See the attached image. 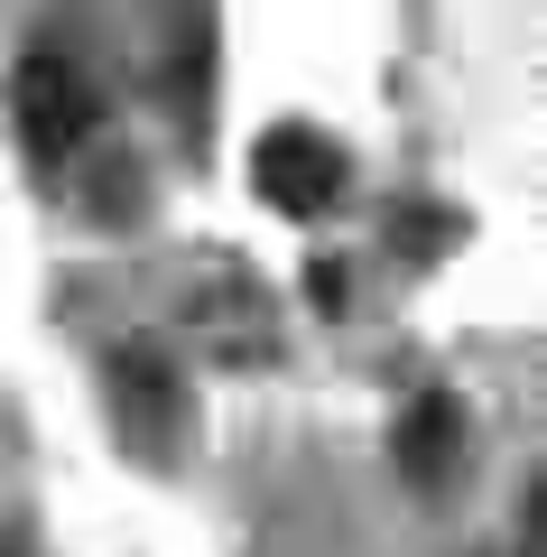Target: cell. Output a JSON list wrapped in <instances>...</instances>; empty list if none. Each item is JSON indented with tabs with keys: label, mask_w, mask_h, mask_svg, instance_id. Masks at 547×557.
I'll return each mask as SVG.
<instances>
[{
	"label": "cell",
	"mask_w": 547,
	"mask_h": 557,
	"mask_svg": "<svg viewBox=\"0 0 547 557\" xmlns=\"http://www.w3.org/2000/svg\"><path fill=\"white\" fill-rule=\"evenodd\" d=\"M10 121H20V139L38 159H75L84 139L102 131V94H94V75H84L65 47H38V57L20 65V84H10Z\"/></svg>",
	"instance_id": "cell-1"
},
{
	"label": "cell",
	"mask_w": 547,
	"mask_h": 557,
	"mask_svg": "<svg viewBox=\"0 0 547 557\" xmlns=\"http://www.w3.org/2000/svg\"><path fill=\"white\" fill-rule=\"evenodd\" d=\"M344 149H334L325 131H307V121H288V131L260 139V196L278 205V214H325L334 196H344Z\"/></svg>",
	"instance_id": "cell-2"
},
{
	"label": "cell",
	"mask_w": 547,
	"mask_h": 557,
	"mask_svg": "<svg viewBox=\"0 0 547 557\" xmlns=\"http://www.w3.org/2000/svg\"><path fill=\"white\" fill-rule=\"evenodd\" d=\"M112 399H121V428H139L149 446L176 437V418H186V381H176V362L158 354V344H121L112 362Z\"/></svg>",
	"instance_id": "cell-3"
},
{
	"label": "cell",
	"mask_w": 547,
	"mask_h": 557,
	"mask_svg": "<svg viewBox=\"0 0 547 557\" xmlns=\"http://www.w3.org/2000/svg\"><path fill=\"white\" fill-rule=\"evenodd\" d=\"M464 446H473V428H464V409H455L446 391L409 399V418H399V474L409 483H455Z\"/></svg>",
	"instance_id": "cell-4"
}]
</instances>
